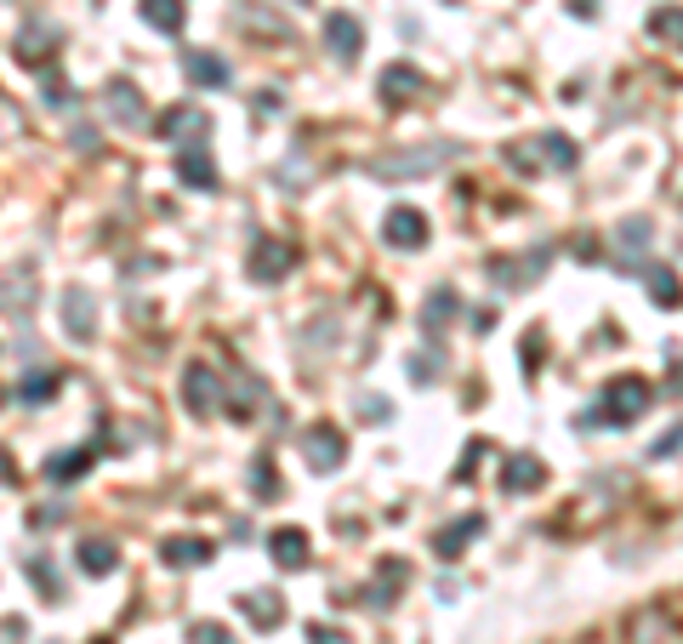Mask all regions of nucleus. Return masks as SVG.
Instances as JSON below:
<instances>
[{"mask_svg": "<svg viewBox=\"0 0 683 644\" xmlns=\"http://www.w3.org/2000/svg\"><path fill=\"white\" fill-rule=\"evenodd\" d=\"M649 400H655V388L644 377H615L598 393V405L587 411V428H632L649 411Z\"/></svg>", "mask_w": 683, "mask_h": 644, "instance_id": "nucleus-1", "label": "nucleus"}, {"mask_svg": "<svg viewBox=\"0 0 683 644\" xmlns=\"http://www.w3.org/2000/svg\"><path fill=\"white\" fill-rule=\"evenodd\" d=\"M245 268H251V280L273 285V280H285L291 268H296V245H291V240H280V234H257V240H251Z\"/></svg>", "mask_w": 683, "mask_h": 644, "instance_id": "nucleus-2", "label": "nucleus"}, {"mask_svg": "<svg viewBox=\"0 0 683 644\" xmlns=\"http://www.w3.org/2000/svg\"><path fill=\"white\" fill-rule=\"evenodd\" d=\"M455 155H462L455 143H434V148H411V155H382V160H370V171L393 183V178H411V171H434V166H444Z\"/></svg>", "mask_w": 683, "mask_h": 644, "instance_id": "nucleus-3", "label": "nucleus"}, {"mask_svg": "<svg viewBox=\"0 0 683 644\" xmlns=\"http://www.w3.org/2000/svg\"><path fill=\"white\" fill-rule=\"evenodd\" d=\"M302 457H308L314 474H331V467H342L347 457V439L337 423H314V428H302Z\"/></svg>", "mask_w": 683, "mask_h": 644, "instance_id": "nucleus-4", "label": "nucleus"}, {"mask_svg": "<svg viewBox=\"0 0 683 644\" xmlns=\"http://www.w3.org/2000/svg\"><path fill=\"white\" fill-rule=\"evenodd\" d=\"M58 40H63V35H58L46 17H29V23H23V29L12 35V58H17L23 69H40V63H52Z\"/></svg>", "mask_w": 683, "mask_h": 644, "instance_id": "nucleus-5", "label": "nucleus"}, {"mask_svg": "<svg viewBox=\"0 0 683 644\" xmlns=\"http://www.w3.org/2000/svg\"><path fill=\"white\" fill-rule=\"evenodd\" d=\"M183 405H188L194 416H211V411H222V382H217V365L194 360V365L183 370Z\"/></svg>", "mask_w": 683, "mask_h": 644, "instance_id": "nucleus-6", "label": "nucleus"}, {"mask_svg": "<svg viewBox=\"0 0 683 644\" xmlns=\"http://www.w3.org/2000/svg\"><path fill=\"white\" fill-rule=\"evenodd\" d=\"M325 46H331V58L342 69H353V63H359V52H365V23L353 17V12H331V17H325Z\"/></svg>", "mask_w": 683, "mask_h": 644, "instance_id": "nucleus-7", "label": "nucleus"}, {"mask_svg": "<svg viewBox=\"0 0 683 644\" xmlns=\"http://www.w3.org/2000/svg\"><path fill=\"white\" fill-rule=\"evenodd\" d=\"M508 160H513L519 171H536V160H547V166L570 171V166H575V143H570V137H559V132H541V137H536V148H508Z\"/></svg>", "mask_w": 683, "mask_h": 644, "instance_id": "nucleus-8", "label": "nucleus"}, {"mask_svg": "<svg viewBox=\"0 0 683 644\" xmlns=\"http://www.w3.org/2000/svg\"><path fill=\"white\" fill-rule=\"evenodd\" d=\"M160 137H171V143L194 148V143H206V137H211V120H206V109L176 104V109H166V114H160Z\"/></svg>", "mask_w": 683, "mask_h": 644, "instance_id": "nucleus-9", "label": "nucleus"}, {"mask_svg": "<svg viewBox=\"0 0 683 644\" xmlns=\"http://www.w3.org/2000/svg\"><path fill=\"white\" fill-rule=\"evenodd\" d=\"M63 331H69L74 342H92V337H97V296H92L86 285H69V291H63Z\"/></svg>", "mask_w": 683, "mask_h": 644, "instance_id": "nucleus-10", "label": "nucleus"}, {"mask_svg": "<svg viewBox=\"0 0 683 644\" xmlns=\"http://www.w3.org/2000/svg\"><path fill=\"white\" fill-rule=\"evenodd\" d=\"M382 240L399 245V252H416V245H427V217L416 206H393L382 217Z\"/></svg>", "mask_w": 683, "mask_h": 644, "instance_id": "nucleus-11", "label": "nucleus"}, {"mask_svg": "<svg viewBox=\"0 0 683 644\" xmlns=\"http://www.w3.org/2000/svg\"><path fill=\"white\" fill-rule=\"evenodd\" d=\"M176 178H183V189H194V194H211L217 189V160L206 155V143L176 148Z\"/></svg>", "mask_w": 683, "mask_h": 644, "instance_id": "nucleus-12", "label": "nucleus"}, {"mask_svg": "<svg viewBox=\"0 0 683 644\" xmlns=\"http://www.w3.org/2000/svg\"><path fill=\"white\" fill-rule=\"evenodd\" d=\"M422 86H427V74H422L416 63H393V69H382V81H376V92H382V104H388V109L411 104Z\"/></svg>", "mask_w": 683, "mask_h": 644, "instance_id": "nucleus-13", "label": "nucleus"}, {"mask_svg": "<svg viewBox=\"0 0 683 644\" xmlns=\"http://www.w3.org/2000/svg\"><path fill=\"white\" fill-rule=\"evenodd\" d=\"M103 109H109L114 126H143V120H148V104H143V92H137L132 81H109Z\"/></svg>", "mask_w": 683, "mask_h": 644, "instance_id": "nucleus-14", "label": "nucleus"}, {"mask_svg": "<svg viewBox=\"0 0 683 644\" xmlns=\"http://www.w3.org/2000/svg\"><path fill=\"white\" fill-rule=\"evenodd\" d=\"M211 542L206 536H171L160 542V564H171V571H194V564H211Z\"/></svg>", "mask_w": 683, "mask_h": 644, "instance_id": "nucleus-15", "label": "nucleus"}, {"mask_svg": "<svg viewBox=\"0 0 683 644\" xmlns=\"http://www.w3.org/2000/svg\"><path fill=\"white\" fill-rule=\"evenodd\" d=\"M240 610H245V622L251 628H280L285 622V599L273 587H251V593H240Z\"/></svg>", "mask_w": 683, "mask_h": 644, "instance_id": "nucleus-16", "label": "nucleus"}, {"mask_svg": "<svg viewBox=\"0 0 683 644\" xmlns=\"http://www.w3.org/2000/svg\"><path fill=\"white\" fill-rule=\"evenodd\" d=\"M541 485H547L541 457H508L501 462V490H508V497H524V490H541Z\"/></svg>", "mask_w": 683, "mask_h": 644, "instance_id": "nucleus-17", "label": "nucleus"}, {"mask_svg": "<svg viewBox=\"0 0 683 644\" xmlns=\"http://www.w3.org/2000/svg\"><path fill=\"white\" fill-rule=\"evenodd\" d=\"M268 554H273V564H280V571H302V564H308V531L280 525V531L268 536Z\"/></svg>", "mask_w": 683, "mask_h": 644, "instance_id": "nucleus-18", "label": "nucleus"}, {"mask_svg": "<svg viewBox=\"0 0 683 644\" xmlns=\"http://www.w3.org/2000/svg\"><path fill=\"white\" fill-rule=\"evenodd\" d=\"M649 234H655L649 217H626L621 229H615V263L621 268H638V257L649 252Z\"/></svg>", "mask_w": 683, "mask_h": 644, "instance_id": "nucleus-19", "label": "nucleus"}, {"mask_svg": "<svg viewBox=\"0 0 683 644\" xmlns=\"http://www.w3.org/2000/svg\"><path fill=\"white\" fill-rule=\"evenodd\" d=\"M473 536H485V513H462L455 525H444V531L434 536V554H439V559H455Z\"/></svg>", "mask_w": 683, "mask_h": 644, "instance_id": "nucleus-20", "label": "nucleus"}, {"mask_svg": "<svg viewBox=\"0 0 683 644\" xmlns=\"http://www.w3.org/2000/svg\"><path fill=\"white\" fill-rule=\"evenodd\" d=\"M143 23L148 29H160V35H183V23H188V7L183 0H143Z\"/></svg>", "mask_w": 683, "mask_h": 644, "instance_id": "nucleus-21", "label": "nucleus"}, {"mask_svg": "<svg viewBox=\"0 0 683 644\" xmlns=\"http://www.w3.org/2000/svg\"><path fill=\"white\" fill-rule=\"evenodd\" d=\"M92 462H97L92 445H74V451H58L52 462H46V479H52V485H69V479H81Z\"/></svg>", "mask_w": 683, "mask_h": 644, "instance_id": "nucleus-22", "label": "nucleus"}, {"mask_svg": "<svg viewBox=\"0 0 683 644\" xmlns=\"http://www.w3.org/2000/svg\"><path fill=\"white\" fill-rule=\"evenodd\" d=\"M52 393H58V370H35V377H23V382L12 388V405L29 411V405H46Z\"/></svg>", "mask_w": 683, "mask_h": 644, "instance_id": "nucleus-23", "label": "nucleus"}, {"mask_svg": "<svg viewBox=\"0 0 683 644\" xmlns=\"http://www.w3.org/2000/svg\"><path fill=\"white\" fill-rule=\"evenodd\" d=\"M644 285H649V303L655 308H678L683 303V285H678L672 268H644Z\"/></svg>", "mask_w": 683, "mask_h": 644, "instance_id": "nucleus-24", "label": "nucleus"}, {"mask_svg": "<svg viewBox=\"0 0 683 644\" xmlns=\"http://www.w3.org/2000/svg\"><path fill=\"white\" fill-rule=\"evenodd\" d=\"M183 69H188L194 86H228V63H222L217 52H188Z\"/></svg>", "mask_w": 683, "mask_h": 644, "instance_id": "nucleus-25", "label": "nucleus"}, {"mask_svg": "<svg viewBox=\"0 0 683 644\" xmlns=\"http://www.w3.org/2000/svg\"><path fill=\"white\" fill-rule=\"evenodd\" d=\"M490 268H496V285H501V291H513V285H529V280H536V268H541V252L529 257V263H524V257H496Z\"/></svg>", "mask_w": 683, "mask_h": 644, "instance_id": "nucleus-26", "label": "nucleus"}, {"mask_svg": "<svg viewBox=\"0 0 683 644\" xmlns=\"http://www.w3.org/2000/svg\"><path fill=\"white\" fill-rule=\"evenodd\" d=\"M450 314H455V285H439V291L422 303V326H427V337H439V331L450 326Z\"/></svg>", "mask_w": 683, "mask_h": 644, "instance_id": "nucleus-27", "label": "nucleus"}, {"mask_svg": "<svg viewBox=\"0 0 683 644\" xmlns=\"http://www.w3.org/2000/svg\"><path fill=\"white\" fill-rule=\"evenodd\" d=\"M35 303V280H29V268H12L7 275V319H23V308Z\"/></svg>", "mask_w": 683, "mask_h": 644, "instance_id": "nucleus-28", "label": "nucleus"}, {"mask_svg": "<svg viewBox=\"0 0 683 644\" xmlns=\"http://www.w3.org/2000/svg\"><path fill=\"white\" fill-rule=\"evenodd\" d=\"M114 564H120V554L109 548V542H97V536L81 542V571H86V576H109Z\"/></svg>", "mask_w": 683, "mask_h": 644, "instance_id": "nucleus-29", "label": "nucleus"}, {"mask_svg": "<svg viewBox=\"0 0 683 644\" xmlns=\"http://www.w3.org/2000/svg\"><path fill=\"white\" fill-rule=\"evenodd\" d=\"M649 35L683 46V7H655V12H649Z\"/></svg>", "mask_w": 683, "mask_h": 644, "instance_id": "nucleus-30", "label": "nucleus"}, {"mask_svg": "<svg viewBox=\"0 0 683 644\" xmlns=\"http://www.w3.org/2000/svg\"><path fill=\"white\" fill-rule=\"evenodd\" d=\"M23 571H29V576L40 582V593H46V599H58V593H63V587H58V576H52V564H46L40 554H29V559H23Z\"/></svg>", "mask_w": 683, "mask_h": 644, "instance_id": "nucleus-31", "label": "nucleus"}, {"mask_svg": "<svg viewBox=\"0 0 683 644\" xmlns=\"http://www.w3.org/2000/svg\"><path fill=\"white\" fill-rule=\"evenodd\" d=\"M672 451H683V423H678V428H667L661 439L649 445V457H655V462H661V457H672Z\"/></svg>", "mask_w": 683, "mask_h": 644, "instance_id": "nucleus-32", "label": "nucleus"}, {"mask_svg": "<svg viewBox=\"0 0 683 644\" xmlns=\"http://www.w3.org/2000/svg\"><path fill=\"white\" fill-rule=\"evenodd\" d=\"M46 109H74V86H63V81H46Z\"/></svg>", "mask_w": 683, "mask_h": 644, "instance_id": "nucleus-33", "label": "nucleus"}, {"mask_svg": "<svg viewBox=\"0 0 683 644\" xmlns=\"http://www.w3.org/2000/svg\"><path fill=\"white\" fill-rule=\"evenodd\" d=\"M251 485H257L263 497H273V462H268V457H257V462H251Z\"/></svg>", "mask_w": 683, "mask_h": 644, "instance_id": "nucleus-34", "label": "nucleus"}, {"mask_svg": "<svg viewBox=\"0 0 683 644\" xmlns=\"http://www.w3.org/2000/svg\"><path fill=\"white\" fill-rule=\"evenodd\" d=\"M194 644H234V633L217 628V622H199V628H194Z\"/></svg>", "mask_w": 683, "mask_h": 644, "instance_id": "nucleus-35", "label": "nucleus"}, {"mask_svg": "<svg viewBox=\"0 0 683 644\" xmlns=\"http://www.w3.org/2000/svg\"><path fill=\"white\" fill-rule=\"evenodd\" d=\"M434 377H439V360L416 354V360H411V382H434Z\"/></svg>", "mask_w": 683, "mask_h": 644, "instance_id": "nucleus-36", "label": "nucleus"}, {"mask_svg": "<svg viewBox=\"0 0 683 644\" xmlns=\"http://www.w3.org/2000/svg\"><path fill=\"white\" fill-rule=\"evenodd\" d=\"M388 411H393V405L382 400V393H365V423H382Z\"/></svg>", "mask_w": 683, "mask_h": 644, "instance_id": "nucleus-37", "label": "nucleus"}, {"mask_svg": "<svg viewBox=\"0 0 683 644\" xmlns=\"http://www.w3.org/2000/svg\"><path fill=\"white\" fill-rule=\"evenodd\" d=\"M467 326H473V331H490V326H496V314H490V308H478V314H467Z\"/></svg>", "mask_w": 683, "mask_h": 644, "instance_id": "nucleus-38", "label": "nucleus"}, {"mask_svg": "<svg viewBox=\"0 0 683 644\" xmlns=\"http://www.w3.org/2000/svg\"><path fill=\"white\" fill-rule=\"evenodd\" d=\"M672 388H678V393H683V365H678V370H672Z\"/></svg>", "mask_w": 683, "mask_h": 644, "instance_id": "nucleus-39", "label": "nucleus"}, {"mask_svg": "<svg viewBox=\"0 0 683 644\" xmlns=\"http://www.w3.org/2000/svg\"><path fill=\"white\" fill-rule=\"evenodd\" d=\"M296 7H302V0H296Z\"/></svg>", "mask_w": 683, "mask_h": 644, "instance_id": "nucleus-40", "label": "nucleus"}]
</instances>
